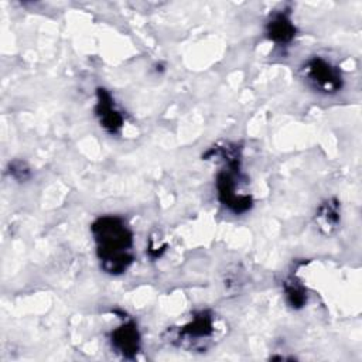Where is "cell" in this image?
Masks as SVG:
<instances>
[{"instance_id": "cell-10", "label": "cell", "mask_w": 362, "mask_h": 362, "mask_svg": "<svg viewBox=\"0 0 362 362\" xmlns=\"http://www.w3.org/2000/svg\"><path fill=\"white\" fill-rule=\"evenodd\" d=\"M7 173L17 182H25V181H28L31 178V170H30L28 164L25 161H23V160H13V161H10Z\"/></svg>"}, {"instance_id": "cell-6", "label": "cell", "mask_w": 362, "mask_h": 362, "mask_svg": "<svg viewBox=\"0 0 362 362\" xmlns=\"http://www.w3.org/2000/svg\"><path fill=\"white\" fill-rule=\"evenodd\" d=\"M95 116L100 127L109 134H119L124 124V116L117 107L113 95L105 89H96V103H95Z\"/></svg>"}, {"instance_id": "cell-8", "label": "cell", "mask_w": 362, "mask_h": 362, "mask_svg": "<svg viewBox=\"0 0 362 362\" xmlns=\"http://www.w3.org/2000/svg\"><path fill=\"white\" fill-rule=\"evenodd\" d=\"M315 221L320 228L329 233L335 229L341 221V205L335 198H327L320 204L315 212Z\"/></svg>"}, {"instance_id": "cell-7", "label": "cell", "mask_w": 362, "mask_h": 362, "mask_svg": "<svg viewBox=\"0 0 362 362\" xmlns=\"http://www.w3.org/2000/svg\"><path fill=\"white\" fill-rule=\"evenodd\" d=\"M264 34L267 40L277 47H288L297 34V27L291 18V10L283 7L270 13L264 24Z\"/></svg>"}, {"instance_id": "cell-4", "label": "cell", "mask_w": 362, "mask_h": 362, "mask_svg": "<svg viewBox=\"0 0 362 362\" xmlns=\"http://www.w3.org/2000/svg\"><path fill=\"white\" fill-rule=\"evenodd\" d=\"M215 335V321L214 315L208 310H201L194 314V317L180 327L171 342L177 344L178 346H184L188 349H205L206 344Z\"/></svg>"}, {"instance_id": "cell-5", "label": "cell", "mask_w": 362, "mask_h": 362, "mask_svg": "<svg viewBox=\"0 0 362 362\" xmlns=\"http://www.w3.org/2000/svg\"><path fill=\"white\" fill-rule=\"evenodd\" d=\"M120 318V325L112 329L109 334V342L116 354L126 359H133L141 348V337L134 320L124 315Z\"/></svg>"}, {"instance_id": "cell-2", "label": "cell", "mask_w": 362, "mask_h": 362, "mask_svg": "<svg viewBox=\"0 0 362 362\" xmlns=\"http://www.w3.org/2000/svg\"><path fill=\"white\" fill-rule=\"evenodd\" d=\"M221 158L223 165L216 175V192L219 202L232 214L242 215L250 211L253 199L243 191L246 182L242 173V147L236 143H226L211 147L204 158Z\"/></svg>"}, {"instance_id": "cell-1", "label": "cell", "mask_w": 362, "mask_h": 362, "mask_svg": "<svg viewBox=\"0 0 362 362\" xmlns=\"http://www.w3.org/2000/svg\"><path fill=\"white\" fill-rule=\"evenodd\" d=\"M96 256L103 272L119 276L134 262L133 233L124 219L116 215H103L90 225Z\"/></svg>"}, {"instance_id": "cell-9", "label": "cell", "mask_w": 362, "mask_h": 362, "mask_svg": "<svg viewBox=\"0 0 362 362\" xmlns=\"http://www.w3.org/2000/svg\"><path fill=\"white\" fill-rule=\"evenodd\" d=\"M283 293L286 303L293 310H300L307 304V288L296 274H288L283 281Z\"/></svg>"}, {"instance_id": "cell-3", "label": "cell", "mask_w": 362, "mask_h": 362, "mask_svg": "<svg viewBox=\"0 0 362 362\" xmlns=\"http://www.w3.org/2000/svg\"><path fill=\"white\" fill-rule=\"evenodd\" d=\"M300 76L310 89L321 95H335L344 86L341 69L318 55L308 58L300 66Z\"/></svg>"}]
</instances>
